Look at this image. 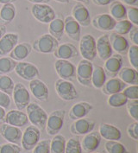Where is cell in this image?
<instances>
[{"instance_id": "4dcf8cb0", "label": "cell", "mask_w": 138, "mask_h": 153, "mask_svg": "<svg viewBox=\"0 0 138 153\" xmlns=\"http://www.w3.org/2000/svg\"><path fill=\"white\" fill-rule=\"evenodd\" d=\"M110 15L113 17L116 21H120L127 18V7L120 1H114L111 4Z\"/></svg>"}, {"instance_id": "8fae6325", "label": "cell", "mask_w": 138, "mask_h": 153, "mask_svg": "<svg viewBox=\"0 0 138 153\" xmlns=\"http://www.w3.org/2000/svg\"><path fill=\"white\" fill-rule=\"evenodd\" d=\"M14 71L19 77L29 81L37 79L40 75L39 68L35 65L26 62H17Z\"/></svg>"}, {"instance_id": "7402d4cb", "label": "cell", "mask_w": 138, "mask_h": 153, "mask_svg": "<svg viewBox=\"0 0 138 153\" xmlns=\"http://www.w3.org/2000/svg\"><path fill=\"white\" fill-rule=\"evenodd\" d=\"M64 33L73 41L80 42V40L81 26L72 16L66 17L64 21Z\"/></svg>"}, {"instance_id": "3957f363", "label": "cell", "mask_w": 138, "mask_h": 153, "mask_svg": "<svg viewBox=\"0 0 138 153\" xmlns=\"http://www.w3.org/2000/svg\"><path fill=\"white\" fill-rule=\"evenodd\" d=\"M59 46V42L50 34H44L33 43L32 48L41 54H52Z\"/></svg>"}, {"instance_id": "1f68e13d", "label": "cell", "mask_w": 138, "mask_h": 153, "mask_svg": "<svg viewBox=\"0 0 138 153\" xmlns=\"http://www.w3.org/2000/svg\"><path fill=\"white\" fill-rule=\"evenodd\" d=\"M49 34L60 42L64 35V20L61 18H55L49 23Z\"/></svg>"}, {"instance_id": "277c9868", "label": "cell", "mask_w": 138, "mask_h": 153, "mask_svg": "<svg viewBox=\"0 0 138 153\" xmlns=\"http://www.w3.org/2000/svg\"><path fill=\"white\" fill-rule=\"evenodd\" d=\"M65 116L66 111L62 109L55 110L49 114L45 127L49 135L55 136L61 131L64 125Z\"/></svg>"}, {"instance_id": "5bb4252c", "label": "cell", "mask_w": 138, "mask_h": 153, "mask_svg": "<svg viewBox=\"0 0 138 153\" xmlns=\"http://www.w3.org/2000/svg\"><path fill=\"white\" fill-rule=\"evenodd\" d=\"M105 66H104V70L106 73L107 77L113 78L117 75L118 72L123 68V58L122 55L116 54L112 55L111 57H109L107 60L105 61Z\"/></svg>"}, {"instance_id": "ee69618b", "label": "cell", "mask_w": 138, "mask_h": 153, "mask_svg": "<svg viewBox=\"0 0 138 153\" xmlns=\"http://www.w3.org/2000/svg\"><path fill=\"white\" fill-rule=\"evenodd\" d=\"M33 153H50V139H43L33 149Z\"/></svg>"}, {"instance_id": "f6af8a7d", "label": "cell", "mask_w": 138, "mask_h": 153, "mask_svg": "<svg viewBox=\"0 0 138 153\" xmlns=\"http://www.w3.org/2000/svg\"><path fill=\"white\" fill-rule=\"evenodd\" d=\"M22 148L19 145L5 143L0 145V153H21Z\"/></svg>"}, {"instance_id": "8992f818", "label": "cell", "mask_w": 138, "mask_h": 153, "mask_svg": "<svg viewBox=\"0 0 138 153\" xmlns=\"http://www.w3.org/2000/svg\"><path fill=\"white\" fill-rule=\"evenodd\" d=\"M93 65L88 60H81L76 68V78L80 84L84 87H92V75Z\"/></svg>"}, {"instance_id": "c3c4849f", "label": "cell", "mask_w": 138, "mask_h": 153, "mask_svg": "<svg viewBox=\"0 0 138 153\" xmlns=\"http://www.w3.org/2000/svg\"><path fill=\"white\" fill-rule=\"evenodd\" d=\"M10 103H11V100H10V95H8L7 94H5L4 92H2V91H0V106L6 110V109L10 108Z\"/></svg>"}, {"instance_id": "7c38bea8", "label": "cell", "mask_w": 138, "mask_h": 153, "mask_svg": "<svg viewBox=\"0 0 138 153\" xmlns=\"http://www.w3.org/2000/svg\"><path fill=\"white\" fill-rule=\"evenodd\" d=\"M95 128V121L89 118H82L74 120L70 126V131L73 135L83 136L91 131H92Z\"/></svg>"}, {"instance_id": "ab89813d", "label": "cell", "mask_w": 138, "mask_h": 153, "mask_svg": "<svg viewBox=\"0 0 138 153\" xmlns=\"http://www.w3.org/2000/svg\"><path fill=\"white\" fill-rule=\"evenodd\" d=\"M65 153H82L81 143L79 137H71L66 141Z\"/></svg>"}, {"instance_id": "9a60e30c", "label": "cell", "mask_w": 138, "mask_h": 153, "mask_svg": "<svg viewBox=\"0 0 138 153\" xmlns=\"http://www.w3.org/2000/svg\"><path fill=\"white\" fill-rule=\"evenodd\" d=\"M117 21L108 13L98 14L92 19V26L98 30L111 31L113 30Z\"/></svg>"}, {"instance_id": "d6986e66", "label": "cell", "mask_w": 138, "mask_h": 153, "mask_svg": "<svg viewBox=\"0 0 138 153\" xmlns=\"http://www.w3.org/2000/svg\"><path fill=\"white\" fill-rule=\"evenodd\" d=\"M72 16L80 26L87 27L92 23V18L88 9L83 4H76L72 10Z\"/></svg>"}, {"instance_id": "f35d334b", "label": "cell", "mask_w": 138, "mask_h": 153, "mask_svg": "<svg viewBox=\"0 0 138 153\" xmlns=\"http://www.w3.org/2000/svg\"><path fill=\"white\" fill-rule=\"evenodd\" d=\"M133 27H134V24L130 22L128 19H123V20H120L116 23V25L114 27V30H115V33H117L118 35L124 36V35L129 34Z\"/></svg>"}, {"instance_id": "44dd1931", "label": "cell", "mask_w": 138, "mask_h": 153, "mask_svg": "<svg viewBox=\"0 0 138 153\" xmlns=\"http://www.w3.org/2000/svg\"><path fill=\"white\" fill-rule=\"evenodd\" d=\"M19 36L16 33H5L0 39V56H4L11 52L18 43Z\"/></svg>"}, {"instance_id": "91938a15", "label": "cell", "mask_w": 138, "mask_h": 153, "mask_svg": "<svg viewBox=\"0 0 138 153\" xmlns=\"http://www.w3.org/2000/svg\"><path fill=\"white\" fill-rule=\"evenodd\" d=\"M90 153H99V152H90Z\"/></svg>"}, {"instance_id": "7dc6e473", "label": "cell", "mask_w": 138, "mask_h": 153, "mask_svg": "<svg viewBox=\"0 0 138 153\" xmlns=\"http://www.w3.org/2000/svg\"><path fill=\"white\" fill-rule=\"evenodd\" d=\"M128 135L134 140H138V121H135L129 125L127 128Z\"/></svg>"}, {"instance_id": "d6a6232c", "label": "cell", "mask_w": 138, "mask_h": 153, "mask_svg": "<svg viewBox=\"0 0 138 153\" xmlns=\"http://www.w3.org/2000/svg\"><path fill=\"white\" fill-rule=\"evenodd\" d=\"M106 79L107 76L102 67L100 66L93 67V71L92 75V86H93L95 88L101 89L104 84L106 83Z\"/></svg>"}, {"instance_id": "f907efd6", "label": "cell", "mask_w": 138, "mask_h": 153, "mask_svg": "<svg viewBox=\"0 0 138 153\" xmlns=\"http://www.w3.org/2000/svg\"><path fill=\"white\" fill-rule=\"evenodd\" d=\"M116 0H92L93 4L98 5V6H106V5H109L111 3H113Z\"/></svg>"}, {"instance_id": "4316f807", "label": "cell", "mask_w": 138, "mask_h": 153, "mask_svg": "<svg viewBox=\"0 0 138 153\" xmlns=\"http://www.w3.org/2000/svg\"><path fill=\"white\" fill-rule=\"evenodd\" d=\"M32 51V46L29 42H20L17 43L16 47L10 53V57L16 62H22L25 58L30 56Z\"/></svg>"}, {"instance_id": "ba28073f", "label": "cell", "mask_w": 138, "mask_h": 153, "mask_svg": "<svg viewBox=\"0 0 138 153\" xmlns=\"http://www.w3.org/2000/svg\"><path fill=\"white\" fill-rule=\"evenodd\" d=\"M41 138V130L35 126H28L23 131L21 145L26 151H31L38 144Z\"/></svg>"}, {"instance_id": "60d3db41", "label": "cell", "mask_w": 138, "mask_h": 153, "mask_svg": "<svg viewBox=\"0 0 138 153\" xmlns=\"http://www.w3.org/2000/svg\"><path fill=\"white\" fill-rule=\"evenodd\" d=\"M128 57L130 63L132 66L133 68L137 69L138 68V46L137 45H131L128 49Z\"/></svg>"}, {"instance_id": "30bf717a", "label": "cell", "mask_w": 138, "mask_h": 153, "mask_svg": "<svg viewBox=\"0 0 138 153\" xmlns=\"http://www.w3.org/2000/svg\"><path fill=\"white\" fill-rule=\"evenodd\" d=\"M55 68L60 79L69 81L76 79V67L68 60L58 59L55 63Z\"/></svg>"}, {"instance_id": "680465c9", "label": "cell", "mask_w": 138, "mask_h": 153, "mask_svg": "<svg viewBox=\"0 0 138 153\" xmlns=\"http://www.w3.org/2000/svg\"><path fill=\"white\" fill-rule=\"evenodd\" d=\"M58 3H61V4H68L69 3V0H55Z\"/></svg>"}, {"instance_id": "5b68a950", "label": "cell", "mask_w": 138, "mask_h": 153, "mask_svg": "<svg viewBox=\"0 0 138 153\" xmlns=\"http://www.w3.org/2000/svg\"><path fill=\"white\" fill-rule=\"evenodd\" d=\"M31 13L35 19L41 24H49L56 16L55 10L47 4H35L31 8Z\"/></svg>"}, {"instance_id": "cb8c5ba5", "label": "cell", "mask_w": 138, "mask_h": 153, "mask_svg": "<svg viewBox=\"0 0 138 153\" xmlns=\"http://www.w3.org/2000/svg\"><path fill=\"white\" fill-rule=\"evenodd\" d=\"M109 39L111 45L112 50H115L119 55H126L130 48V43L128 40L121 35L112 32L109 34Z\"/></svg>"}, {"instance_id": "8d00e7d4", "label": "cell", "mask_w": 138, "mask_h": 153, "mask_svg": "<svg viewBox=\"0 0 138 153\" xmlns=\"http://www.w3.org/2000/svg\"><path fill=\"white\" fill-rule=\"evenodd\" d=\"M15 83L14 81L6 74L0 75V91L7 94L8 95H12Z\"/></svg>"}, {"instance_id": "bcb514c9", "label": "cell", "mask_w": 138, "mask_h": 153, "mask_svg": "<svg viewBox=\"0 0 138 153\" xmlns=\"http://www.w3.org/2000/svg\"><path fill=\"white\" fill-rule=\"evenodd\" d=\"M127 17L128 20L136 26L138 25V9L137 7H132L127 9Z\"/></svg>"}, {"instance_id": "f5cc1de1", "label": "cell", "mask_w": 138, "mask_h": 153, "mask_svg": "<svg viewBox=\"0 0 138 153\" xmlns=\"http://www.w3.org/2000/svg\"><path fill=\"white\" fill-rule=\"evenodd\" d=\"M6 110L0 106V125L4 124L5 120V115H6Z\"/></svg>"}, {"instance_id": "836d02e7", "label": "cell", "mask_w": 138, "mask_h": 153, "mask_svg": "<svg viewBox=\"0 0 138 153\" xmlns=\"http://www.w3.org/2000/svg\"><path fill=\"white\" fill-rule=\"evenodd\" d=\"M66 137L61 134H56L50 140V153H65Z\"/></svg>"}, {"instance_id": "ffe728a7", "label": "cell", "mask_w": 138, "mask_h": 153, "mask_svg": "<svg viewBox=\"0 0 138 153\" xmlns=\"http://www.w3.org/2000/svg\"><path fill=\"white\" fill-rule=\"evenodd\" d=\"M98 132L101 137H104L106 141H119L122 137L121 130L107 123H101L99 125Z\"/></svg>"}, {"instance_id": "681fc988", "label": "cell", "mask_w": 138, "mask_h": 153, "mask_svg": "<svg viewBox=\"0 0 138 153\" xmlns=\"http://www.w3.org/2000/svg\"><path fill=\"white\" fill-rule=\"evenodd\" d=\"M130 41L133 42V44L138 46V28L137 26H134L131 30L129 32Z\"/></svg>"}, {"instance_id": "e575fe53", "label": "cell", "mask_w": 138, "mask_h": 153, "mask_svg": "<svg viewBox=\"0 0 138 153\" xmlns=\"http://www.w3.org/2000/svg\"><path fill=\"white\" fill-rule=\"evenodd\" d=\"M107 103L108 105L114 108H118V107H122L123 105H125L128 102V99L124 96V94L121 93H117V94H114L111 95H109Z\"/></svg>"}, {"instance_id": "74e56055", "label": "cell", "mask_w": 138, "mask_h": 153, "mask_svg": "<svg viewBox=\"0 0 138 153\" xmlns=\"http://www.w3.org/2000/svg\"><path fill=\"white\" fill-rule=\"evenodd\" d=\"M105 148L107 153H130L126 146L118 141H106Z\"/></svg>"}, {"instance_id": "e0dca14e", "label": "cell", "mask_w": 138, "mask_h": 153, "mask_svg": "<svg viewBox=\"0 0 138 153\" xmlns=\"http://www.w3.org/2000/svg\"><path fill=\"white\" fill-rule=\"evenodd\" d=\"M96 49L97 56L102 61H106L113 55V50L109 39V34H104L97 38L96 41Z\"/></svg>"}, {"instance_id": "ac0fdd59", "label": "cell", "mask_w": 138, "mask_h": 153, "mask_svg": "<svg viewBox=\"0 0 138 153\" xmlns=\"http://www.w3.org/2000/svg\"><path fill=\"white\" fill-rule=\"evenodd\" d=\"M30 90L35 98L40 101H47L49 97V90L47 84L39 79L30 81Z\"/></svg>"}, {"instance_id": "11a10c76", "label": "cell", "mask_w": 138, "mask_h": 153, "mask_svg": "<svg viewBox=\"0 0 138 153\" xmlns=\"http://www.w3.org/2000/svg\"><path fill=\"white\" fill-rule=\"evenodd\" d=\"M29 1L35 4H48L51 0H29Z\"/></svg>"}, {"instance_id": "2e32d148", "label": "cell", "mask_w": 138, "mask_h": 153, "mask_svg": "<svg viewBox=\"0 0 138 153\" xmlns=\"http://www.w3.org/2000/svg\"><path fill=\"white\" fill-rule=\"evenodd\" d=\"M29 119L27 116V113L18 110V109H13L6 113L5 115V120L4 123L16 126V127H24L28 125L29 123Z\"/></svg>"}, {"instance_id": "603a6c76", "label": "cell", "mask_w": 138, "mask_h": 153, "mask_svg": "<svg viewBox=\"0 0 138 153\" xmlns=\"http://www.w3.org/2000/svg\"><path fill=\"white\" fill-rule=\"evenodd\" d=\"M101 136L98 131H91L89 133L86 134L83 137L81 143L82 149L86 152H93L99 147L101 143Z\"/></svg>"}, {"instance_id": "6da1fadb", "label": "cell", "mask_w": 138, "mask_h": 153, "mask_svg": "<svg viewBox=\"0 0 138 153\" xmlns=\"http://www.w3.org/2000/svg\"><path fill=\"white\" fill-rule=\"evenodd\" d=\"M26 109L29 121L33 126L38 127L40 130L45 129L49 115L41 105L33 102L30 103Z\"/></svg>"}, {"instance_id": "db71d44e", "label": "cell", "mask_w": 138, "mask_h": 153, "mask_svg": "<svg viewBox=\"0 0 138 153\" xmlns=\"http://www.w3.org/2000/svg\"><path fill=\"white\" fill-rule=\"evenodd\" d=\"M6 33V27L4 24H0V39L3 37V36Z\"/></svg>"}, {"instance_id": "d590c367", "label": "cell", "mask_w": 138, "mask_h": 153, "mask_svg": "<svg viewBox=\"0 0 138 153\" xmlns=\"http://www.w3.org/2000/svg\"><path fill=\"white\" fill-rule=\"evenodd\" d=\"M17 62L14 61L10 57L0 58V75L7 74L15 69Z\"/></svg>"}, {"instance_id": "f546056e", "label": "cell", "mask_w": 138, "mask_h": 153, "mask_svg": "<svg viewBox=\"0 0 138 153\" xmlns=\"http://www.w3.org/2000/svg\"><path fill=\"white\" fill-rule=\"evenodd\" d=\"M16 10L13 4H4L0 8V23L4 25L10 24L15 18Z\"/></svg>"}, {"instance_id": "9c48e42d", "label": "cell", "mask_w": 138, "mask_h": 153, "mask_svg": "<svg viewBox=\"0 0 138 153\" xmlns=\"http://www.w3.org/2000/svg\"><path fill=\"white\" fill-rule=\"evenodd\" d=\"M13 100L18 110L23 111L30 103V94L27 88L21 82H17L14 86L12 92Z\"/></svg>"}, {"instance_id": "9f6ffc18", "label": "cell", "mask_w": 138, "mask_h": 153, "mask_svg": "<svg viewBox=\"0 0 138 153\" xmlns=\"http://www.w3.org/2000/svg\"><path fill=\"white\" fill-rule=\"evenodd\" d=\"M16 0H0V4H13L14 2H16Z\"/></svg>"}, {"instance_id": "b9f144b4", "label": "cell", "mask_w": 138, "mask_h": 153, "mask_svg": "<svg viewBox=\"0 0 138 153\" xmlns=\"http://www.w3.org/2000/svg\"><path fill=\"white\" fill-rule=\"evenodd\" d=\"M122 93L129 100H138L137 85L127 86L123 90Z\"/></svg>"}, {"instance_id": "7bdbcfd3", "label": "cell", "mask_w": 138, "mask_h": 153, "mask_svg": "<svg viewBox=\"0 0 138 153\" xmlns=\"http://www.w3.org/2000/svg\"><path fill=\"white\" fill-rule=\"evenodd\" d=\"M126 105L129 115L135 121H138V100H128Z\"/></svg>"}, {"instance_id": "816d5d0a", "label": "cell", "mask_w": 138, "mask_h": 153, "mask_svg": "<svg viewBox=\"0 0 138 153\" xmlns=\"http://www.w3.org/2000/svg\"><path fill=\"white\" fill-rule=\"evenodd\" d=\"M123 4H126L132 7H137L138 6V0H120Z\"/></svg>"}, {"instance_id": "7a4b0ae2", "label": "cell", "mask_w": 138, "mask_h": 153, "mask_svg": "<svg viewBox=\"0 0 138 153\" xmlns=\"http://www.w3.org/2000/svg\"><path fill=\"white\" fill-rule=\"evenodd\" d=\"M55 88L58 96L65 101H72L79 97V93L71 81L58 79L55 83Z\"/></svg>"}, {"instance_id": "6f0895ef", "label": "cell", "mask_w": 138, "mask_h": 153, "mask_svg": "<svg viewBox=\"0 0 138 153\" xmlns=\"http://www.w3.org/2000/svg\"><path fill=\"white\" fill-rule=\"evenodd\" d=\"M75 1H78L83 4H90V0H75Z\"/></svg>"}, {"instance_id": "d4e9b609", "label": "cell", "mask_w": 138, "mask_h": 153, "mask_svg": "<svg viewBox=\"0 0 138 153\" xmlns=\"http://www.w3.org/2000/svg\"><path fill=\"white\" fill-rule=\"evenodd\" d=\"M127 86L128 85L121 81L118 77H113L111 78L109 81H106L101 90L102 93L106 95H111L114 94L121 93Z\"/></svg>"}, {"instance_id": "52a82bcc", "label": "cell", "mask_w": 138, "mask_h": 153, "mask_svg": "<svg viewBox=\"0 0 138 153\" xmlns=\"http://www.w3.org/2000/svg\"><path fill=\"white\" fill-rule=\"evenodd\" d=\"M80 51L84 59L88 60L90 62L93 61L97 56L96 49V40L90 35L86 34L80 40Z\"/></svg>"}, {"instance_id": "484cf974", "label": "cell", "mask_w": 138, "mask_h": 153, "mask_svg": "<svg viewBox=\"0 0 138 153\" xmlns=\"http://www.w3.org/2000/svg\"><path fill=\"white\" fill-rule=\"evenodd\" d=\"M54 56L57 59L69 61L78 56V49L72 43H62L58 46L56 50L54 52Z\"/></svg>"}, {"instance_id": "f1b7e54d", "label": "cell", "mask_w": 138, "mask_h": 153, "mask_svg": "<svg viewBox=\"0 0 138 153\" xmlns=\"http://www.w3.org/2000/svg\"><path fill=\"white\" fill-rule=\"evenodd\" d=\"M118 78L127 85H137L138 84V73L137 69L132 67H124L120 69L117 74Z\"/></svg>"}, {"instance_id": "83f0119b", "label": "cell", "mask_w": 138, "mask_h": 153, "mask_svg": "<svg viewBox=\"0 0 138 153\" xmlns=\"http://www.w3.org/2000/svg\"><path fill=\"white\" fill-rule=\"evenodd\" d=\"M92 104H90L86 101H81V102L76 103L70 109L69 117L73 120L85 118L92 111Z\"/></svg>"}, {"instance_id": "4fadbf2b", "label": "cell", "mask_w": 138, "mask_h": 153, "mask_svg": "<svg viewBox=\"0 0 138 153\" xmlns=\"http://www.w3.org/2000/svg\"><path fill=\"white\" fill-rule=\"evenodd\" d=\"M0 135L8 143L19 145L21 144L23 131L19 127H16L6 123H4L0 126Z\"/></svg>"}]
</instances>
